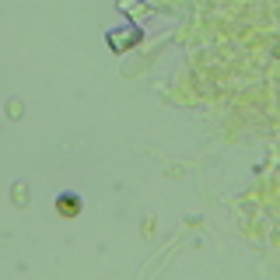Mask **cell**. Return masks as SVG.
Here are the masks:
<instances>
[{
  "mask_svg": "<svg viewBox=\"0 0 280 280\" xmlns=\"http://www.w3.org/2000/svg\"><path fill=\"white\" fill-rule=\"evenodd\" d=\"M60 210H63V214H77V196H74V193H63V200H60Z\"/></svg>",
  "mask_w": 280,
  "mask_h": 280,
  "instance_id": "6da1fadb",
  "label": "cell"
}]
</instances>
